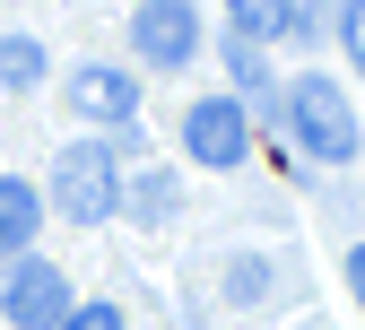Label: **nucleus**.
Returning a JSON list of instances; mask_svg holds the SVG:
<instances>
[{
    "mask_svg": "<svg viewBox=\"0 0 365 330\" xmlns=\"http://www.w3.org/2000/svg\"><path fill=\"white\" fill-rule=\"evenodd\" d=\"M287 122H296V148L304 157H322V165H348L356 157V113L331 78H296V96H287Z\"/></svg>",
    "mask_w": 365,
    "mask_h": 330,
    "instance_id": "obj_2",
    "label": "nucleus"
},
{
    "mask_svg": "<svg viewBox=\"0 0 365 330\" xmlns=\"http://www.w3.org/2000/svg\"><path fill=\"white\" fill-rule=\"evenodd\" d=\"M339 43H348V61L365 78V0H339Z\"/></svg>",
    "mask_w": 365,
    "mask_h": 330,
    "instance_id": "obj_12",
    "label": "nucleus"
},
{
    "mask_svg": "<svg viewBox=\"0 0 365 330\" xmlns=\"http://www.w3.org/2000/svg\"><path fill=\"white\" fill-rule=\"evenodd\" d=\"M348 287H356V304H365V244L348 252Z\"/></svg>",
    "mask_w": 365,
    "mask_h": 330,
    "instance_id": "obj_14",
    "label": "nucleus"
},
{
    "mask_svg": "<svg viewBox=\"0 0 365 330\" xmlns=\"http://www.w3.org/2000/svg\"><path fill=\"white\" fill-rule=\"evenodd\" d=\"M0 313H9L18 330H61V313H70V278H61L53 261H26V252H18L9 287H0Z\"/></svg>",
    "mask_w": 365,
    "mask_h": 330,
    "instance_id": "obj_5",
    "label": "nucleus"
},
{
    "mask_svg": "<svg viewBox=\"0 0 365 330\" xmlns=\"http://www.w3.org/2000/svg\"><path fill=\"white\" fill-rule=\"evenodd\" d=\"M130 209H140V217H165L174 209V174H140V182H130Z\"/></svg>",
    "mask_w": 365,
    "mask_h": 330,
    "instance_id": "obj_11",
    "label": "nucleus"
},
{
    "mask_svg": "<svg viewBox=\"0 0 365 330\" xmlns=\"http://www.w3.org/2000/svg\"><path fill=\"white\" fill-rule=\"evenodd\" d=\"M113 200H122V165H113V148L70 139V148L53 157V209H61L70 226H96V217H113Z\"/></svg>",
    "mask_w": 365,
    "mask_h": 330,
    "instance_id": "obj_1",
    "label": "nucleus"
},
{
    "mask_svg": "<svg viewBox=\"0 0 365 330\" xmlns=\"http://www.w3.org/2000/svg\"><path fill=\"white\" fill-rule=\"evenodd\" d=\"M35 78H43V43H35V35H0V87L26 96Z\"/></svg>",
    "mask_w": 365,
    "mask_h": 330,
    "instance_id": "obj_9",
    "label": "nucleus"
},
{
    "mask_svg": "<svg viewBox=\"0 0 365 330\" xmlns=\"http://www.w3.org/2000/svg\"><path fill=\"white\" fill-rule=\"evenodd\" d=\"M35 226H43V192L18 182V174H0V252H26Z\"/></svg>",
    "mask_w": 365,
    "mask_h": 330,
    "instance_id": "obj_7",
    "label": "nucleus"
},
{
    "mask_svg": "<svg viewBox=\"0 0 365 330\" xmlns=\"http://www.w3.org/2000/svg\"><path fill=\"white\" fill-rule=\"evenodd\" d=\"M226 61H235V87L261 105V96H269V70H261V53H252V35H235V43H226Z\"/></svg>",
    "mask_w": 365,
    "mask_h": 330,
    "instance_id": "obj_10",
    "label": "nucleus"
},
{
    "mask_svg": "<svg viewBox=\"0 0 365 330\" xmlns=\"http://www.w3.org/2000/svg\"><path fill=\"white\" fill-rule=\"evenodd\" d=\"M130 43H140L148 70H182L200 53V9L192 0H140V9H130Z\"/></svg>",
    "mask_w": 365,
    "mask_h": 330,
    "instance_id": "obj_3",
    "label": "nucleus"
},
{
    "mask_svg": "<svg viewBox=\"0 0 365 330\" xmlns=\"http://www.w3.org/2000/svg\"><path fill=\"white\" fill-rule=\"evenodd\" d=\"M61 330H122V313H113V304H70Z\"/></svg>",
    "mask_w": 365,
    "mask_h": 330,
    "instance_id": "obj_13",
    "label": "nucleus"
},
{
    "mask_svg": "<svg viewBox=\"0 0 365 330\" xmlns=\"http://www.w3.org/2000/svg\"><path fill=\"white\" fill-rule=\"evenodd\" d=\"M182 148H192L200 165H217V174L244 165V157H252V122H244V105H235V96H200L192 113H182Z\"/></svg>",
    "mask_w": 365,
    "mask_h": 330,
    "instance_id": "obj_4",
    "label": "nucleus"
},
{
    "mask_svg": "<svg viewBox=\"0 0 365 330\" xmlns=\"http://www.w3.org/2000/svg\"><path fill=\"white\" fill-rule=\"evenodd\" d=\"M226 9H235V35H304L296 0H226Z\"/></svg>",
    "mask_w": 365,
    "mask_h": 330,
    "instance_id": "obj_8",
    "label": "nucleus"
},
{
    "mask_svg": "<svg viewBox=\"0 0 365 330\" xmlns=\"http://www.w3.org/2000/svg\"><path fill=\"white\" fill-rule=\"evenodd\" d=\"M70 113L78 122H130V113H140V78H122L113 61H87L70 78Z\"/></svg>",
    "mask_w": 365,
    "mask_h": 330,
    "instance_id": "obj_6",
    "label": "nucleus"
}]
</instances>
